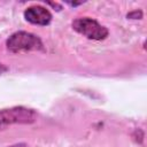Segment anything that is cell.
<instances>
[{"mask_svg":"<svg viewBox=\"0 0 147 147\" xmlns=\"http://www.w3.org/2000/svg\"><path fill=\"white\" fill-rule=\"evenodd\" d=\"M7 49L11 53L44 51V45L40 38L26 31H17L13 33L6 41Z\"/></svg>","mask_w":147,"mask_h":147,"instance_id":"cell-1","label":"cell"},{"mask_svg":"<svg viewBox=\"0 0 147 147\" xmlns=\"http://www.w3.org/2000/svg\"><path fill=\"white\" fill-rule=\"evenodd\" d=\"M37 114L33 109L16 106L0 110V130L13 124H31L36 121Z\"/></svg>","mask_w":147,"mask_h":147,"instance_id":"cell-2","label":"cell"},{"mask_svg":"<svg viewBox=\"0 0 147 147\" xmlns=\"http://www.w3.org/2000/svg\"><path fill=\"white\" fill-rule=\"evenodd\" d=\"M72 29L92 40H103L108 37V29L91 17H78L72 22Z\"/></svg>","mask_w":147,"mask_h":147,"instance_id":"cell-3","label":"cell"},{"mask_svg":"<svg viewBox=\"0 0 147 147\" xmlns=\"http://www.w3.org/2000/svg\"><path fill=\"white\" fill-rule=\"evenodd\" d=\"M24 18L36 25H48L52 21V14L46 7L34 5L24 10Z\"/></svg>","mask_w":147,"mask_h":147,"instance_id":"cell-4","label":"cell"},{"mask_svg":"<svg viewBox=\"0 0 147 147\" xmlns=\"http://www.w3.org/2000/svg\"><path fill=\"white\" fill-rule=\"evenodd\" d=\"M142 17V13L140 10H133L131 13L127 14V18H133V20H138Z\"/></svg>","mask_w":147,"mask_h":147,"instance_id":"cell-5","label":"cell"},{"mask_svg":"<svg viewBox=\"0 0 147 147\" xmlns=\"http://www.w3.org/2000/svg\"><path fill=\"white\" fill-rule=\"evenodd\" d=\"M8 70V68L5 65V64H2V63H0V75H2L3 72H6Z\"/></svg>","mask_w":147,"mask_h":147,"instance_id":"cell-6","label":"cell"},{"mask_svg":"<svg viewBox=\"0 0 147 147\" xmlns=\"http://www.w3.org/2000/svg\"><path fill=\"white\" fill-rule=\"evenodd\" d=\"M8 147H29V146L24 142H20V144H15V145H11V146H8Z\"/></svg>","mask_w":147,"mask_h":147,"instance_id":"cell-7","label":"cell"}]
</instances>
